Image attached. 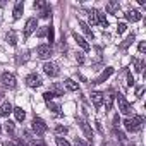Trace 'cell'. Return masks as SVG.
Wrapping results in <instances>:
<instances>
[{"instance_id":"ffe728a7","label":"cell","mask_w":146,"mask_h":146,"mask_svg":"<svg viewBox=\"0 0 146 146\" xmlns=\"http://www.w3.org/2000/svg\"><path fill=\"white\" fill-rule=\"evenodd\" d=\"M119 9H120V5H119L117 2H110V4L107 5V11L112 12V14H117V16H119Z\"/></svg>"},{"instance_id":"8fae6325","label":"cell","mask_w":146,"mask_h":146,"mask_svg":"<svg viewBox=\"0 0 146 146\" xmlns=\"http://www.w3.org/2000/svg\"><path fill=\"white\" fill-rule=\"evenodd\" d=\"M14 107L11 105V102H4L0 105V117H9V113H12Z\"/></svg>"},{"instance_id":"7dc6e473","label":"cell","mask_w":146,"mask_h":146,"mask_svg":"<svg viewBox=\"0 0 146 146\" xmlns=\"http://www.w3.org/2000/svg\"><path fill=\"white\" fill-rule=\"evenodd\" d=\"M0 98H2V95H0Z\"/></svg>"},{"instance_id":"4316f807","label":"cell","mask_w":146,"mask_h":146,"mask_svg":"<svg viewBox=\"0 0 146 146\" xmlns=\"http://www.w3.org/2000/svg\"><path fill=\"white\" fill-rule=\"evenodd\" d=\"M132 41H134V33H132V35H129V38H127V40H125V41L120 45V48H127V46H129Z\"/></svg>"},{"instance_id":"e575fe53","label":"cell","mask_w":146,"mask_h":146,"mask_svg":"<svg viewBox=\"0 0 146 146\" xmlns=\"http://www.w3.org/2000/svg\"><path fill=\"white\" fill-rule=\"evenodd\" d=\"M134 83H136V81H134L132 74H131V72H127V86H131V88H132V86H134Z\"/></svg>"},{"instance_id":"60d3db41","label":"cell","mask_w":146,"mask_h":146,"mask_svg":"<svg viewBox=\"0 0 146 146\" xmlns=\"http://www.w3.org/2000/svg\"><path fill=\"white\" fill-rule=\"evenodd\" d=\"M31 146H45L41 141H31Z\"/></svg>"},{"instance_id":"83f0119b","label":"cell","mask_w":146,"mask_h":146,"mask_svg":"<svg viewBox=\"0 0 146 146\" xmlns=\"http://www.w3.org/2000/svg\"><path fill=\"white\" fill-rule=\"evenodd\" d=\"M48 108H50V110H53L55 113H60V107H58L57 103H53V102H48Z\"/></svg>"},{"instance_id":"4dcf8cb0","label":"cell","mask_w":146,"mask_h":146,"mask_svg":"<svg viewBox=\"0 0 146 146\" xmlns=\"http://www.w3.org/2000/svg\"><path fill=\"white\" fill-rule=\"evenodd\" d=\"M33 7H35V9H45V7H46V2H43V0H38V2L33 4Z\"/></svg>"},{"instance_id":"ab89813d","label":"cell","mask_w":146,"mask_h":146,"mask_svg":"<svg viewBox=\"0 0 146 146\" xmlns=\"http://www.w3.org/2000/svg\"><path fill=\"white\" fill-rule=\"evenodd\" d=\"M119 124H120V119H119V115H115V117H113V125L117 127Z\"/></svg>"},{"instance_id":"9a60e30c","label":"cell","mask_w":146,"mask_h":146,"mask_svg":"<svg viewBox=\"0 0 146 146\" xmlns=\"http://www.w3.org/2000/svg\"><path fill=\"white\" fill-rule=\"evenodd\" d=\"M23 12H24V4H23V2H17V4H16V7H14V12H12V14H14V16H12V17H14V21L21 19Z\"/></svg>"},{"instance_id":"6da1fadb","label":"cell","mask_w":146,"mask_h":146,"mask_svg":"<svg viewBox=\"0 0 146 146\" xmlns=\"http://www.w3.org/2000/svg\"><path fill=\"white\" fill-rule=\"evenodd\" d=\"M143 122H144L143 117H139V115H132V117H129V119L124 120V127H125L129 132H137V131L143 129Z\"/></svg>"},{"instance_id":"5b68a950","label":"cell","mask_w":146,"mask_h":146,"mask_svg":"<svg viewBox=\"0 0 146 146\" xmlns=\"http://www.w3.org/2000/svg\"><path fill=\"white\" fill-rule=\"evenodd\" d=\"M52 53H53V50H52V46L50 45H40L38 48H36V57L38 58H50L52 57Z\"/></svg>"},{"instance_id":"8d00e7d4","label":"cell","mask_w":146,"mask_h":146,"mask_svg":"<svg viewBox=\"0 0 146 146\" xmlns=\"http://www.w3.org/2000/svg\"><path fill=\"white\" fill-rule=\"evenodd\" d=\"M74 146H86V143H84L81 137H76V139H74Z\"/></svg>"},{"instance_id":"74e56055","label":"cell","mask_w":146,"mask_h":146,"mask_svg":"<svg viewBox=\"0 0 146 146\" xmlns=\"http://www.w3.org/2000/svg\"><path fill=\"white\" fill-rule=\"evenodd\" d=\"M137 50H139L141 53H144V50H146V41H141V43L137 45Z\"/></svg>"},{"instance_id":"cb8c5ba5","label":"cell","mask_w":146,"mask_h":146,"mask_svg":"<svg viewBox=\"0 0 146 146\" xmlns=\"http://www.w3.org/2000/svg\"><path fill=\"white\" fill-rule=\"evenodd\" d=\"M46 36H48V41H50V43L55 41V31H53V26H52V24H50L48 29H46Z\"/></svg>"},{"instance_id":"7c38bea8","label":"cell","mask_w":146,"mask_h":146,"mask_svg":"<svg viewBox=\"0 0 146 146\" xmlns=\"http://www.w3.org/2000/svg\"><path fill=\"white\" fill-rule=\"evenodd\" d=\"M141 17H143V16H141V12H139L137 9H132V11H127V12H125V19H127V21L137 23Z\"/></svg>"},{"instance_id":"d590c367","label":"cell","mask_w":146,"mask_h":146,"mask_svg":"<svg viewBox=\"0 0 146 146\" xmlns=\"http://www.w3.org/2000/svg\"><path fill=\"white\" fill-rule=\"evenodd\" d=\"M50 14H52V11H50V9H48V5H46V7H45V11H41V14H40V17H48Z\"/></svg>"},{"instance_id":"1f68e13d","label":"cell","mask_w":146,"mask_h":146,"mask_svg":"<svg viewBox=\"0 0 146 146\" xmlns=\"http://www.w3.org/2000/svg\"><path fill=\"white\" fill-rule=\"evenodd\" d=\"M125 29H127V24H125V23H120V24L117 26V33H119V35L125 33Z\"/></svg>"},{"instance_id":"f546056e","label":"cell","mask_w":146,"mask_h":146,"mask_svg":"<svg viewBox=\"0 0 146 146\" xmlns=\"http://www.w3.org/2000/svg\"><path fill=\"white\" fill-rule=\"evenodd\" d=\"M67 131H69V129H67L65 125H57V127H55V132H57V134H67Z\"/></svg>"},{"instance_id":"d6986e66","label":"cell","mask_w":146,"mask_h":146,"mask_svg":"<svg viewBox=\"0 0 146 146\" xmlns=\"http://www.w3.org/2000/svg\"><path fill=\"white\" fill-rule=\"evenodd\" d=\"M12 112H14V115H16V120H17V122H23V120L26 119V112H24L21 107H16Z\"/></svg>"},{"instance_id":"bcb514c9","label":"cell","mask_w":146,"mask_h":146,"mask_svg":"<svg viewBox=\"0 0 146 146\" xmlns=\"http://www.w3.org/2000/svg\"><path fill=\"white\" fill-rule=\"evenodd\" d=\"M0 132H2V125H0Z\"/></svg>"},{"instance_id":"52a82bcc","label":"cell","mask_w":146,"mask_h":146,"mask_svg":"<svg viewBox=\"0 0 146 146\" xmlns=\"http://www.w3.org/2000/svg\"><path fill=\"white\" fill-rule=\"evenodd\" d=\"M26 84L29 88H40L43 84V81L38 74H29V76H26Z\"/></svg>"},{"instance_id":"7a4b0ae2","label":"cell","mask_w":146,"mask_h":146,"mask_svg":"<svg viewBox=\"0 0 146 146\" xmlns=\"http://www.w3.org/2000/svg\"><path fill=\"white\" fill-rule=\"evenodd\" d=\"M117 103H119V110L124 115H132V105L125 100L124 95H117Z\"/></svg>"},{"instance_id":"b9f144b4","label":"cell","mask_w":146,"mask_h":146,"mask_svg":"<svg viewBox=\"0 0 146 146\" xmlns=\"http://www.w3.org/2000/svg\"><path fill=\"white\" fill-rule=\"evenodd\" d=\"M78 62H79V64H83V62H84V58H83V53H78Z\"/></svg>"},{"instance_id":"7402d4cb","label":"cell","mask_w":146,"mask_h":146,"mask_svg":"<svg viewBox=\"0 0 146 146\" xmlns=\"http://www.w3.org/2000/svg\"><path fill=\"white\" fill-rule=\"evenodd\" d=\"M96 17H98V23L103 26V28H107L108 26V21H107V17H105V14H102L100 11H96Z\"/></svg>"},{"instance_id":"ee69618b","label":"cell","mask_w":146,"mask_h":146,"mask_svg":"<svg viewBox=\"0 0 146 146\" xmlns=\"http://www.w3.org/2000/svg\"><path fill=\"white\" fill-rule=\"evenodd\" d=\"M45 35H46V29H41V31L38 33V36H45Z\"/></svg>"},{"instance_id":"e0dca14e","label":"cell","mask_w":146,"mask_h":146,"mask_svg":"<svg viewBox=\"0 0 146 146\" xmlns=\"http://www.w3.org/2000/svg\"><path fill=\"white\" fill-rule=\"evenodd\" d=\"M64 84H65V88H67L69 91H78V90H79V84H78L74 79H70V78H69V79H65V83H64Z\"/></svg>"},{"instance_id":"4fadbf2b","label":"cell","mask_w":146,"mask_h":146,"mask_svg":"<svg viewBox=\"0 0 146 146\" xmlns=\"http://www.w3.org/2000/svg\"><path fill=\"white\" fill-rule=\"evenodd\" d=\"M91 102H93V105H95L96 108H100L102 103H103V93H100V91H93V93H91Z\"/></svg>"},{"instance_id":"2e32d148","label":"cell","mask_w":146,"mask_h":146,"mask_svg":"<svg viewBox=\"0 0 146 146\" xmlns=\"http://www.w3.org/2000/svg\"><path fill=\"white\" fill-rule=\"evenodd\" d=\"M79 28L83 29V33L90 38V40H93L95 38V35H93V31L90 29V26H88V23H84V21H79Z\"/></svg>"},{"instance_id":"7bdbcfd3","label":"cell","mask_w":146,"mask_h":146,"mask_svg":"<svg viewBox=\"0 0 146 146\" xmlns=\"http://www.w3.org/2000/svg\"><path fill=\"white\" fill-rule=\"evenodd\" d=\"M16 146H28V144H26V143H24V141H23V139H19V141H17V144H16Z\"/></svg>"},{"instance_id":"5bb4252c","label":"cell","mask_w":146,"mask_h":146,"mask_svg":"<svg viewBox=\"0 0 146 146\" xmlns=\"http://www.w3.org/2000/svg\"><path fill=\"white\" fill-rule=\"evenodd\" d=\"M72 36H74V40H76V43H78V45H79V46H81L83 50H86V52L90 50V43H88V41H86V40H84L83 36H79L78 33H74V35H72Z\"/></svg>"},{"instance_id":"603a6c76","label":"cell","mask_w":146,"mask_h":146,"mask_svg":"<svg viewBox=\"0 0 146 146\" xmlns=\"http://www.w3.org/2000/svg\"><path fill=\"white\" fill-rule=\"evenodd\" d=\"M90 24H91V26L98 24V17H96V11H95V9L90 11ZM90 24H88V26H90Z\"/></svg>"},{"instance_id":"836d02e7","label":"cell","mask_w":146,"mask_h":146,"mask_svg":"<svg viewBox=\"0 0 146 146\" xmlns=\"http://www.w3.org/2000/svg\"><path fill=\"white\" fill-rule=\"evenodd\" d=\"M52 93H53V95H55V93H57V95H64V90H62L60 86L53 84V88H52Z\"/></svg>"},{"instance_id":"f35d334b","label":"cell","mask_w":146,"mask_h":146,"mask_svg":"<svg viewBox=\"0 0 146 146\" xmlns=\"http://www.w3.org/2000/svg\"><path fill=\"white\" fill-rule=\"evenodd\" d=\"M143 91H144V86H139V88H136V96H141V95H143Z\"/></svg>"},{"instance_id":"d6a6232c","label":"cell","mask_w":146,"mask_h":146,"mask_svg":"<svg viewBox=\"0 0 146 146\" xmlns=\"http://www.w3.org/2000/svg\"><path fill=\"white\" fill-rule=\"evenodd\" d=\"M55 143H57V146H70L64 137H57V139H55Z\"/></svg>"},{"instance_id":"ba28073f","label":"cell","mask_w":146,"mask_h":146,"mask_svg":"<svg viewBox=\"0 0 146 146\" xmlns=\"http://www.w3.org/2000/svg\"><path fill=\"white\" fill-rule=\"evenodd\" d=\"M43 72H45L46 76H50V78H57L58 76V67L55 64H52V62H46L43 65Z\"/></svg>"},{"instance_id":"9c48e42d","label":"cell","mask_w":146,"mask_h":146,"mask_svg":"<svg viewBox=\"0 0 146 146\" xmlns=\"http://www.w3.org/2000/svg\"><path fill=\"white\" fill-rule=\"evenodd\" d=\"M112 74H113V67H107V69H105V70L102 72V74H100V76H98V78H96V79H95L93 83H91V84H100V83L107 81V79H108V78H110Z\"/></svg>"},{"instance_id":"30bf717a","label":"cell","mask_w":146,"mask_h":146,"mask_svg":"<svg viewBox=\"0 0 146 146\" xmlns=\"http://www.w3.org/2000/svg\"><path fill=\"white\" fill-rule=\"evenodd\" d=\"M78 124L81 125V129H83L84 136L88 137V141H91V139H93V129H91V127L88 125V122H86V120H83V119L79 117V119H78Z\"/></svg>"},{"instance_id":"3957f363","label":"cell","mask_w":146,"mask_h":146,"mask_svg":"<svg viewBox=\"0 0 146 146\" xmlns=\"http://www.w3.org/2000/svg\"><path fill=\"white\" fill-rule=\"evenodd\" d=\"M31 127H33V131L36 132V136H41V134H45V132L48 131V125H46V124H45V120H43V119H40V117H35V119H33Z\"/></svg>"},{"instance_id":"f1b7e54d","label":"cell","mask_w":146,"mask_h":146,"mask_svg":"<svg viewBox=\"0 0 146 146\" xmlns=\"http://www.w3.org/2000/svg\"><path fill=\"white\" fill-rule=\"evenodd\" d=\"M43 98H45V102L48 103V102H52V100L55 98V95H53L52 91H46V93H43Z\"/></svg>"},{"instance_id":"44dd1931","label":"cell","mask_w":146,"mask_h":146,"mask_svg":"<svg viewBox=\"0 0 146 146\" xmlns=\"http://www.w3.org/2000/svg\"><path fill=\"white\" fill-rule=\"evenodd\" d=\"M7 41H9V45H11V46H16V43H17L16 31H9V33H7Z\"/></svg>"},{"instance_id":"277c9868","label":"cell","mask_w":146,"mask_h":146,"mask_svg":"<svg viewBox=\"0 0 146 146\" xmlns=\"http://www.w3.org/2000/svg\"><path fill=\"white\" fill-rule=\"evenodd\" d=\"M0 81H2V84H4V88H7V90H14L16 88V76L14 74H11V72H4L2 76H0Z\"/></svg>"},{"instance_id":"ac0fdd59","label":"cell","mask_w":146,"mask_h":146,"mask_svg":"<svg viewBox=\"0 0 146 146\" xmlns=\"http://www.w3.org/2000/svg\"><path fill=\"white\" fill-rule=\"evenodd\" d=\"M103 100H105V112H108V110H112V105H113V100H115V96H113V93H110V95H107V96H103Z\"/></svg>"},{"instance_id":"484cf974","label":"cell","mask_w":146,"mask_h":146,"mask_svg":"<svg viewBox=\"0 0 146 146\" xmlns=\"http://www.w3.org/2000/svg\"><path fill=\"white\" fill-rule=\"evenodd\" d=\"M134 69H136V72H143V69H144V62L137 58V60L134 62Z\"/></svg>"},{"instance_id":"f6af8a7d","label":"cell","mask_w":146,"mask_h":146,"mask_svg":"<svg viewBox=\"0 0 146 146\" xmlns=\"http://www.w3.org/2000/svg\"><path fill=\"white\" fill-rule=\"evenodd\" d=\"M4 146H16V144H14V143H9V141H7V143H4Z\"/></svg>"},{"instance_id":"d4e9b609","label":"cell","mask_w":146,"mask_h":146,"mask_svg":"<svg viewBox=\"0 0 146 146\" xmlns=\"http://www.w3.org/2000/svg\"><path fill=\"white\" fill-rule=\"evenodd\" d=\"M5 131H7V134H11V136H14V132H16V125H14V122H5Z\"/></svg>"},{"instance_id":"8992f818","label":"cell","mask_w":146,"mask_h":146,"mask_svg":"<svg viewBox=\"0 0 146 146\" xmlns=\"http://www.w3.org/2000/svg\"><path fill=\"white\" fill-rule=\"evenodd\" d=\"M36 26H38V21L36 17H29L26 21V26H24V38H29L33 31H36Z\"/></svg>"}]
</instances>
